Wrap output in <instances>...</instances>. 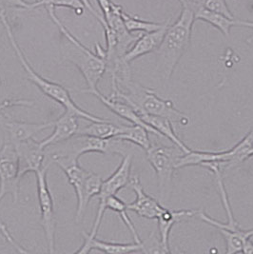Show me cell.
<instances>
[{
	"label": "cell",
	"instance_id": "33",
	"mask_svg": "<svg viewBox=\"0 0 253 254\" xmlns=\"http://www.w3.org/2000/svg\"><path fill=\"white\" fill-rule=\"evenodd\" d=\"M243 254H253V242L252 241V238L249 239L247 242L244 244L243 249H242Z\"/></svg>",
	"mask_w": 253,
	"mask_h": 254
},
{
	"label": "cell",
	"instance_id": "15",
	"mask_svg": "<svg viewBox=\"0 0 253 254\" xmlns=\"http://www.w3.org/2000/svg\"><path fill=\"white\" fill-rule=\"evenodd\" d=\"M78 116L69 111H65L62 116L54 120V131L47 138L40 141V145L47 149L53 145H57L73 137L78 129Z\"/></svg>",
	"mask_w": 253,
	"mask_h": 254
},
{
	"label": "cell",
	"instance_id": "9",
	"mask_svg": "<svg viewBox=\"0 0 253 254\" xmlns=\"http://www.w3.org/2000/svg\"><path fill=\"white\" fill-rule=\"evenodd\" d=\"M50 162L37 173L36 175V184H37V197L38 203L40 207L41 214V225L45 232L47 245H48V253L55 254L56 253V212H55V203L52 196V193L49 190L47 182V171Z\"/></svg>",
	"mask_w": 253,
	"mask_h": 254
},
{
	"label": "cell",
	"instance_id": "21",
	"mask_svg": "<svg viewBox=\"0 0 253 254\" xmlns=\"http://www.w3.org/2000/svg\"><path fill=\"white\" fill-rule=\"evenodd\" d=\"M138 115L141 117V119L145 123L150 125V127H153L160 134L161 137L164 136V137L171 140L174 144V146L179 148L184 153L190 151V149L185 144L184 142L177 135V133L175 132L173 122L170 119H168L166 117H162V116H151V115L143 114V113L138 114Z\"/></svg>",
	"mask_w": 253,
	"mask_h": 254
},
{
	"label": "cell",
	"instance_id": "28",
	"mask_svg": "<svg viewBox=\"0 0 253 254\" xmlns=\"http://www.w3.org/2000/svg\"><path fill=\"white\" fill-rule=\"evenodd\" d=\"M34 8L38 7H53V8H68L75 12L76 15L81 16L86 8L80 0H37L33 2Z\"/></svg>",
	"mask_w": 253,
	"mask_h": 254
},
{
	"label": "cell",
	"instance_id": "18",
	"mask_svg": "<svg viewBox=\"0 0 253 254\" xmlns=\"http://www.w3.org/2000/svg\"><path fill=\"white\" fill-rule=\"evenodd\" d=\"M171 18L165 22L164 27L159 29L158 31L142 34L139 36L138 39L130 47V49L126 52L124 56V60L126 63H130L133 60L146 56L150 53L156 52L159 46L161 45L162 40L164 38L165 33L170 25Z\"/></svg>",
	"mask_w": 253,
	"mask_h": 254
},
{
	"label": "cell",
	"instance_id": "19",
	"mask_svg": "<svg viewBox=\"0 0 253 254\" xmlns=\"http://www.w3.org/2000/svg\"><path fill=\"white\" fill-rule=\"evenodd\" d=\"M184 1L185 3L192 10L194 13L195 20H203L207 23L212 25L219 31L226 35L229 36L230 34V29L234 26V19L229 18L221 13L213 12L209 9L206 8L199 0H179Z\"/></svg>",
	"mask_w": 253,
	"mask_h": 254
},
{
	"label": "cell",
	"instance_id": "16",
	"mask_svg": "<svg viewBox=\"0 0 253 254\" xmlns=\"http://www.w3.org/2000/svg\"><path fill=\"white\" fill-rule=\"evenodd\" d=\"M199 210L194 209H179L173 210L166 208L165 211L157 218L159 242L162 254H169L170 251V234L173 226L179 222L192 218L197 215Z\"/></svg>",
	"mask_w": 253,
	"mask_h": 254
},
{
	"label": "cell",
	"instance_id": "27",
	"mask_svg": "<svg viewBox=\"0 0 253 254\" xmlns=\"http://www.w3.org/2000/svg\"><path fill=\"white\" fill-rule=\"evenodd\" d=\"M122 18L126 26V30L130 33H151L158 31L164 27L165 23H156V22H150L143 19H140L136 16H132L127 14L126 12H122Z\"/></svg>",
	"mask_w": 253,
	"mask_h": 254
},
{
	"label": "cell",
	"instance_id": "23",
	"mask_svg": "<svg viewBox=\"0 0 253 254\" xmlns=\"http://www.w3.org/2000/svg\"><path fill=\"white\" fill-rule=\"evenodd\" d=\"M124 125H116L109 120L93 121L87 127L79 128L76 134L94 136L98 138H115L122 132Z\"/></svg>",
	"mask_w": 253,
	"mask_h": 254
},
{
	"label": "cell",
	"instance_id": "36",
	"mask_svg": "<svg viewBox=\"0 0 253 254\" xmlns=\"http://www.w3.org/2000/svg\"><path fill=\"white\" fill-rule=\"evenodd\" d=\"M1 224H2V222H1V221H0V225H1Z\"/></svg>",
	"mask_w": 253,
	"mask_h": 254
},
{
	"label": "cell",
	"instance_id": "30",
	"mask_svg": "<svg viewBox=\"0 0 253 254\" xmlns=\"http://www.w3.org/2000/svg\"><path fill=\"white\" fill-rule=\"evenodd\" d=\"M6 9H22V10H34L33 3L27 2L26 0H0V11Z\"/></svg>",
	"mask_w": 253,
	"mask_h": 254
},
{
	"label": "cell",
	"instance_id": "34",
	"mask_svg": "<svg viewBox=\"0 0 253 254\" xmlns=\"http://www.w3.org/2000/svg\"><path fill=\"white\" fill-rule=\"evenodd\" d=\"M234 26H241L253 29V21H246L241 19H234Z\"/></svg>",
	"mask_w": 253,
	"mask_h": 254
},
{
	"label": "cell",
	"instance_id": "29",
	"mask_svg": "<svg viewBox=\"0 0 253 254\" xmlns=\"http://www.w3.org/2000/svg\"><path fill=\"white\" fill-rule=\"evenodd\" d=\"M206 8L213 12L221 13L229 18L234 19V15L230 12L226 0H199Z\"/></svg>",
	"mask_w": 253,
	"mask_h": 254
},
{
	"label": "cell",
	"instance_id": "4",
	"mask_svg": "<svg viewBox=\"0 0 253 254\" xmlns=\"http://www.w3.org/2000/svg\"><path fill=\"white\" fill-rule=\"evenodd\" d=\"M0 22L3 25V27L6 31V34L11 42L12 49H13L16 57L18 58L21 66L25 69L29 80L32 81L35 86L48 97H50L51 99L58 102V104L63 106L65 111H69L70 113L76 115L79 118H83L90 122L105 120L104 118L93 116L92 114L86 112L85 110L81 109L80 107L77 106L76 103L73 101V99L71 98V96L69 94V91L66 88H64L63 86H61L60 84H58L56 82L48 80L35 71L34 68L31 66V64L29 63L27 58L25 57L23 51L20 49L18 43L16 42L15 37L12 33V27L7 19L6 11H4V10L0 11Z\"/></svg>",
	"mask_w": 253,
	"mask_h": 254
},
{
	"label": "cell",
	"instance_id": "6",
	"mask_svg": "<svg viewBox=\"0 0 253 254\" xmlns=\"http://www.w3.org/2000/svg\"><path fill=\"white\" fill-rule=\"evenodd\" d=\"M56 148L50 153V163L57 161H78L82 155L89 152L102 154H119L125 156L129 152V145L126 141L117 138H98L94 136L75 134L67 141L53 145Z\"/></svg>",
	"mask_w": 253,
	"mask_h": 254
},
{
	"label": "cell",
	"instance_id": "11",
	"mask_svg": "<svg viewBox=\"0 0 253 254\" xmlns=\"http://www.w3.org/2000/svg\"><path fill=\"white\" fill-rule=\"evenodd\" d=\"M12 144L17 153L19 177L21 179L29 173H37L46 165V150L35 138Z\"/></svg>",
	"mask_w": 253,
	"mask_h": 254
},
{
	"label": "cell",
	"instance_id": "2",
	"mask_svg": "<svg viewBox=\"0 0 253 254\" xmlns=\"http://www.w3.org/2000/svg\"><path fill=\"white\" fill-rule=\"evenodd\" d=\"M110 97L118 98L130 105L137 114H148L170 119L173 124L187 127L190 117L177 110L173 101L159 97L152 90L133 82L132 79L112 87Z\"/></svg>",
	"mask_w": 253,
	"mask_h": 254
},
{
	"label": "cell",
	"instance_id": "1",
	"mask_svg": "<svg viewBox=\"0 0 253 254\" xmlns=\"http://www.w3.org/2000/svg\"><path fill=\"white\" fill-rule=\"evenodd\" d=\"M179 2L182 7L180 15L174 23L169 25L161 45L156 51V69L164 80L171 79L177 64L189 49L195 21L192 10L184 1Z\"/></svg>",
	"mask_w": 253,
	"mask_h": 254
},
{
	"label": "cell",
	"instance_id": "37",
	"mask_svg": "<svg viewBox=\"0 0 253 254\" xmlns=\"http://www.w3.org/2000/svg\"></svg>",
	"mask_w": 253,
	"mask_h": 254
},
{
	"label": "cell",
	"instance_id": "12",
	"mask_svg": "<svg viewBox=\"0 0 253 254\" xmlns=\"http://www.w3.org/2000/svg\"><path fill=\"white\" fill-rule=\"evenodd\" d=\"M128 185L131 187L135 192L136 198L132 203L126 204L127 210L135 212L142 218L157 220L167 208L163 206L161 202L146 193L137 175H134L130 178Z\"/></svg>",
	"mask_w": 253,
	"mask_h": 254
},
{
	"label": "cell",
	"instance_id": "17",
	"mask_svg": "<svg viewBox=\"0 0 253 254\" xmlns=\"http://www.w3.org/2000/svg\"><path fill=\"white\" fill-rule=\"evenodd\" d=\"M0 118V123L7 129L9 133V141L12 143H18L34 138L35 134L41 132L42 130L54 127V121L42 122V123H29L16 121L12 118L7 117Z\"/></svg>",
	"mask_w": 253,
	"mask_h": 254
},
{
	"label": "cell",
	"instance_id": "26",
	"mask_svg": "<svg viewBox=\"0 0 253 254\" xmlns=\"http://www.w3.org/2000/svg\"><path fill=\"white\" fill-rule=\"evenodd\" d=\"M106 208H107V209H111L113 211H115L116 213L119 214L120 218L124 222L126 228L128 229V231H130L134 242L143 243V241L140 238V236H139L138 232H137L134 225H133V222L131 221V219L128 216V214H127L126 204L123 200H121L120 198H118L116 195L110 197L107 201Z\"/></svg>",
	"mask_w": 253,
	"mask_h": 254
},
{
	"label": "cell",
	"instance_id": "13",
	"mask_svg": "<svg viewBox=\"0 0 253 254\" xmlns=\"http://www.w3.org/2000/svg\"><path fill=\"white\" fill-rule=\"evenodd\" d=\"M81 93H90L94 95L95 97H97L102 103H103L111 112H113L116 116L125 119L126 121L130 122L131 124L134 125H139L142 127H145L150 133H152L154 135L160 136V134L153 128L150 127V125H148L147 123H145L141 117L139 116L138 114L135 112V110L130 106L127 104L125 101L118 99V98H113L110 96H105L103 93H100L99 90H81Z\"/></svg>",
	"mask_w": 253,
	"mask_h": 254
},
{
	"label": "cell",
	"instance_id": "31",
	"mask_svg": "<svg viewBox=\"0 0 253 254\" xmlns=\"http://www.w3.org/2000/svg\"><path fill=\"white\" fill-rule=\"evenodd\" d=\"M34 105L33 100H26V99H14V100H5L0 103V111L5 110L7 108H11L14 106H25L30 107Z\"/></svg>",
	"mask_w": 253,
	"mask_h": 254
},
{
	"label": "cell",
	"instance_id": "25",
	"mask_svg": "<svg viewBox=\"0 0 253 254\" xmlns=\"http://www.w3.org/2000/svg\"><path fill=\"white\" fill-rule=\"evenodd\" d=\"M149 133L145 127L132 124L130 126H124L122 132L115 138L132 143L143 150H148L151 146Z\"/></svg>",
	"mask_w": 253,
	"mask_h": 254
},
{
	"label": "cell",
	"instance_id": "7",
	"mask_svg": "<svg viewBox=\"0 0 253 254\" xmlns=\"http://www.w3.org/2000/svg\"><path fill=\"white\" fill-rule=\"evenodd\" d=\"M147 159L154 170L159 190V200L163 205H166L172 192L173 174L176 170L175 165L179 156L184 153L179 148L168 147L163 145H151L146 150Z\"/></svg>",
	"mask_w": 253,
	"mask_h": 254
},
{
	"label": "cell",
	"instance_id": "5",
	"mask_svg": "<svg viewBox=\"0 0 253 254\" xmlns=\"http://www.w3.org/2000/svg\"><path fill=\"white\" fill-rule=\"evenodd\" d=\"M202 167L207 168V170L214 175V178L216 180V185L218 188L219 194L221 197V201L228 216V221L226 223L219 222L217 220L213 219L210 216H208L203 210H199L197 215L202 221L206 222L207 225L217 229L219 232L222 234V236L226 241L227 254L242 253L244 244L253 237V229L243 230L240 228L239 223L235 219L231 209V206H230V198L228 195L227 190L225 188L222 170L220 168L219 163L217 162L206 163Z\"/></svg>",
	"mask_w": 253,
	"mask_h": 254
},
{
	"label": "cell",
	"instance_id": "3",
	"mask_svg": "<svg viewBox=\"0 0 253 254\" xmlns=\"http://www.w3.org/2000/svg\"><path fill=\"white\" fill-rule=\"evenodd\" d=\"M45 9L53 22L58 26L60 33L68 41L67 58L79 69L87 83V90H97V85L107 69L105 49L99 44H95V53H92L89 48L84 46L74 35L69 33V30L57 16L55 8L47 7Z\"/></svg>",
	"mask_w": 253,
	"mask_h": 254
},
{
	"label": "cell",
	"instance_id": "22",
	"mask_svg": "<svg viewBox=\"0 0 253 254\" xmlns=\"http://www.w3.org/2000/svg\"><path fill=\"white\" fill-rule=\"evenodd\" d=\"M102 183H103V180L100 175L93 174V173H91L89 175L85 184L80 202L77 203V208L75 212V221L77 223H79L83 219L85 211L90 204V201L93 197L97 196L99 194Z\"/></svg>",
	"mask_w": 253,
	"mask_h": 254
},
{
	"label": "cell",
	"instance_id": "10",
	"mask_svg": "<svg viewBox=\"0 0 253 254\" xmlns=\"http://www.w3.org/2000/svg\"><path fill=\"white\" fill-rule=\"evenodd\" d=\"M20 181L17 153L8 141L0 148V202L7 194L12 195L13 203L18 201Z\"/></svg>",
	"mask_w": 253,
	"mask_h": 254
},
{
	"label": "cell",
	"instance_id": "32",
	"mask_svg": "<svg viewBox=\"0 0 253 254\" xmlns=\"http://www.w3.org/2000/svg\"><path fill=\"white\" fill-rule=\"evenodd\" d=\"M80 1L84 5V7L86 8V10H88L89 12H91V14H92L99 21V23H102V21L104 20L103 16H101L98 12H96V10L92 6L91 0H80Z\"/></svg>",
	"mask_w": 253,
	"mask_h": 254
},
{
	"label": "cell",
	"instance_id": "35",
	"mask_svg": "<svg viewBox=\"0 0 253 254\" xmlns=\"http://www.w3.org/2000/svg\"><path fill=\"white\" fill-rule=\"evenodd\" d=\"M246 42H247V44H249L250 46L253 47V34L246 39Z\"/></svg>",
	"mask_w": 253,
	"mask_h": 254
},
{
	"label": "cell",
	"instance_id": "14",
	"mask_svg": "<svg viewBox=\"0 0 253 254\" xmlns=\"http://www.w3.org/2000/svg\"><path fill=\"white\" fill-rule=\"evenodd\" d=\"M84 235V242L79 250L74 254H89L92 251H99L101 253L110 254H125L132 253H145V244L143 243H130V244H119V243L105 242L96 239V237L90 236L85 231L82 232Z\"/></svg>",
	"mask_w": 253,
	"mask_h": 254
},
{
	"label": "cell",
	"instance_id": "8",
	"mask_svg": "<svg viewBox=\"0 0 253 254\" xmlns=\"http://www.w3.org/2000/svg\"><path fill=\"white\" fill-rule=\"evenodd\" d=\"M131 165H132V153H128L125 156H123L122 161L115 173L112 174L107 180L103 181L100 192L97 195L99 198V205L97 208L95 220L92 225V231L89 233L90 236L96 237L97 235V231L100 228L105 211L107 210L106 204L108 199L110 197L116 195L119 190L126 188V186L129 184Z\"/></svg>",
	"mask_w": 253,
	"mask_h": 254
},
{
	"label": "cell",
	"instance_id": "20",
	"mask_svg": "<svg viewBox=\"0 0 253 254\" xmlns=\"http://www.w3.org/2000/svg\"><path fill=\"white\" fill-rule=\"evenodd\" d=\"M230 157H231L230 150L217 151V152L190 150V151L182 153L179 156L178 160L176 162L175 168L176 170H178L185 167L203 166L206 163L217 162L220 165V168L222 169L224 165H226L228 162L230 161Z\"/></svg>",
	"mask_w": 253,
	"mask_h": 254
},
{
	"label": "cell",
	"instance_id": "24",
	"mask_svg": "<svg viewBox=\"0 0 253 254\" xmlns=\"http://www.w3.org/2000/svg\"><path fill=\"white\" fill-rule=\"evenodd\" d=\"M231 157L230 161L222 167L223 170H228L237 167L243 162L253 157V129L249 132L241 141H239L233 148L230 149Z\"/></svg>",
	"mask_w": 253,
	"mask_h": 254
}]
</instances>
